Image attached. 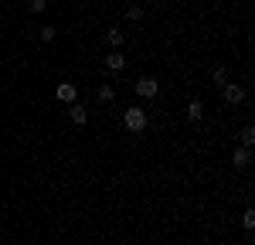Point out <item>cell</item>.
<instances>
[{
  "label": "cell",
  "mask_w": 255,
  "mask_h": 245,
  "mask_svg": "<svg viewBox=\"0 0 255 245\" xmlns=\"http://www.w3.org/2000/svg\"><path fill=\"white\" fill-rule=\"evenodd\" d=\"M55 96H58L61 102H68V106H72V102L79 99V92H75V85H72V82H61L58 89H55Z\"/></svg>",
  "instance_id": "obj_3"
},
{
  "label": "cell",
  "mask_w": 255,
  "mask_h": 245,
  "mask_svg": "<svg viewBox=\"0 0 255 245\" xmlns=\"http://www.w3.org/2000/svg\"><path fill=\"white\" fill-rule=\"evenodd\" d=\"M99 99H102V102H113V99H116L113 85H102V89H99Z\"/></svg>",
  "instance_id": "obj_11"
},
{
  "label": "cell",
  "mask_w": 255,
  "mask_h": 245,
  "mask_svg": "<svg viewBox=\"0 0 255 245\" xmlns=\"http://www.w3.org/2000/svg\"><path fill=\"white\" fill-rule=\"evenodd\" d=\"M102 65H106V72H109V75H116V72H123V68H126V58H123L119 51H113V55L102 61Z\"/></svg>",
  "instance_id": "obj_4"
},
{
  "label": "cell",
  "mask_w": 255,
  "mask_h": 245,
  "mask_svg": "<svg viewBox=\"0 0 255 245\" xmlns=\"http://www.w3.org/2000/svg\"><path fill=\"white\" fill-rule=\"evenodd\" d=\"M126 17H129V20H143V7H136V3H133V7L126 10Z\"/></svg>",
  "instance_id": "obj_14"
},
{
  "label": "cell",
  "mask_w": 255,
  "mask_h": 245,
  "mask_svg": "<svg viewBox=\"0 0 255 245\" xmlns=\"http://www.w3.org/2000/svg\"><path fill=\"white\" fill-rule=\"evenodd\" d=\"M225 102H232V106L245 102V89L242 85H225Z\"/></svg>",
  "instance_id": "obj_5"
},
{
  "label": "cell",
  "mask_w": 255,
  "mask_h": 245,
  "mask_svg": "<svg viewBox=\"0 0 255 245\" xmlns=\"http://www.w3.org/2000/svg\"><path fill=\"white\" fill-rule=\"evenodd\" d=\"M242 143H245V146H252V143H255V129H252V126L242 129Z\"/></svg>",
  "instance_id": "obj_12"
},
{
  "label": "cell",
  "mask_w": 255,
  "mask_h": 245,
  "mask_svg": "<svg viewBox=\"0 0 255 245\" xmlns=\"http://www.w3.org/2000/svg\"><path fill=\"white\" fill-rule=\"evenodd\" d=\"M143 126H146V113L143 109H126V129L129 133H139Z\"/></svg>",
  "instance_id": "obj_1"
},
{
  "label": "cell",
  "mask_w": 255,
  "mask_h": 245,
  "mask_svg": "<svg viewBox=\"0 0 255 245\" xmlns=\"http://www.w3.org/2000/svg\"><path fill=\"white\" fill-rule=\"evenodd\" d=\"M232 163H235V167H249V163H252L249 146H245V150H235V153H232Z\"/></svg>",
  "instance_id": "obj_6"
},
{
  "label": "cell",
  "mask_w": 255,
  "mask_h": 245,
  "mask_svg": "<svg viewBox=\"0 0 255 245\" xmlns=\"http://www.w3.org/2000/svg\"><path fill=\"white\" fill-rule=\"evenodd\" d=\"M157 92H160L157 79H150V75H146V79H139V82H136V96H143V99H153Z\"/></svg>",
  "instance_id": "obj_2"
},
{
  "label": "cell",
  "mask_w": 255,
  "mask_h": 245,
  "mask_svg": "<svg viewBox=\"0 0 255 245\" xmlns=\"http://www.w3.org/2000/svg\"><path fill=\"white\" fill-rule=\"evenodd\" d=\"M85 120H89V113H85V106H75V102H72V122H75V126H82Z\"/></svg>",
  "instance_id": "obj_8"
},
{
  "label": "cell",
  "mask_w": 255,
  "mask_h": 245,
  "mask_svg": "<svg viewBox=\"0 0 255 245\" xmlns=\"http://www.w3.org/2000/svg\"><path fill=\"white\" fill-rule=\"evenodd\" d=\"M242 222H245V228H255V215H252V211H245V218H242Z\"/></svg>",
  "instance_id": "obj_15"
},
{
  "label": "cell",
  "mask_w": 255,
  "mask_h": 245,
  "mask_svg": "<svg viewBox=\"0 0 255 245\" xmlns=\"http://www.w3.org/2000/svg\"><path fill=\"white\" fill-rule=\"evenodd\" d=\"M211 75H215V82H218V85H228V68H225V65H218V68L211 72Z\"/></svg>",
  "instance_id": "obj_10"
},
{
  "label": "cell",
  "mask_w": 255,
  "mask_h": 245,
  "mask_svg": "<svg viewBox=\"0 0 255 245\" xmlns=\"http://www.w3.org/2000/svg\"><path fill=\"white\" fill-rule=\"evenodd\" d=\"M106 41H109L113 48H119V44H123V31H119V27H109V34H106Z\"/></svg>",
  "instance_id": "obj_9"
},
{
  "label": "cell",
  "mask_w": 255,
  "mask_h": 245,
  "mask_svg": "<svg viewBox=\"0 0 255 245\" xmlns=\"http://www.w3.org/2000/svg\"><path fill=\"white\" fill-rule=\"evenodd\" d=\"M55 34H58V31H55L51 24H44V27H41V41H55Z\"/></svg>",
  "instance_id": "obj_13"
},
{
  "label": "cell",
  "mask_w": 255,
  "mask_h": 245,
  "mask_svg": "<svg viewBox=\"0 0 255 245\" xmlns=\"http://www.w3.org/2000/svg\"><path fill=\"white\" fill-rule=\"evenodd\" d=\"M31 10H44V0H31Z\"/></svg>",
  "instance_id": "obj_16"
},
{
  "label": "cell",
  "mask_w": 255,
  "mask_h": 245,
  "mask_svg": "<svg viewBox=\"0 0 255 245\" xmlns=\"http://www.w3.org/2000/svg\"><path fill=\"white\" fill-rule=\"evenodd\" d=\"M201 116H204V106L194 99L191 106H187V120H191V122H201Z\"/></svg>",
  "instance_id": "obj_7"
}]
</instances>
